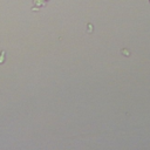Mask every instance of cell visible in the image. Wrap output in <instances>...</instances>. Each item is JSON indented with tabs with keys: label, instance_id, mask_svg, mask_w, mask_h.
I'll return each mask as SVG.
<instances>
[{
	"label": "cell",
	"instance_id": "3957f363",
	"mask_svg": "<svg viewBox=\"0 0 150 150\" xmlns=\"http://www.w3.org/2000/svg\"><path fill=\"white\" fill-rule=\"evenodd\" d=\"M93 30H94V26L91 25V23H88L87 25V33H93Z\"/></svg>",
	"mask_w": 150,
	"mask_h": 150
},
{
	"label": "cell",
	"instance_id": "6da1fadb",
	"mask_svg": "<svg viewBox=\"0 0 150 150\" xmlns=\"http://www.w3.org/2000/svg\"><path fill=\"white\" fill-rule=\"evenodd\" d=\"M49 2V0H33V4H32V11L34 12H38L39 9L43 8Z\"/></svg>",
	"mask_w": 150,
	"mask_h": 150
},
{
	"label": "cell",
	"instance_id": "5b68a950",
	"mask_svg": "<svg viewBox=\"0 0 150 150\" xmlns=\"http://www.w3.org/2000/svg\"><path fill=\"white\" fill-rule=\"evenodd\" d=\"M149 2H150V0H149Z\"/></svg>",
	"mask_w": 150,
	"mask_h": 150
},
{
	"label": "cell",
	"instance_id": "277c9868",
	"mask_svg": "<svg viewBox=\"0 0 150 150\" xmlns=\"http://www.w3.org/2000/svg\"><path fill=\"white\" fill-rule=\"evenodd\" d=\"M121 54H123L124 56H130V52L128 49H122L121 50Z\"/></svg>",
	"mask_w": 150,
	"mask_h": 150
},
{
	"label": "cell",
	"instance_id": "7a4b0ae2",
	"mask_svg": "<svg viewBox=\"0 0 150 150\" xmlns=\"http://www.w3.org/2000/svg\"><path fill=\"white\" fill-rule=\"evenodd\" d=\"M5 61H6V52L1 50L0 52V64H2Z\"/></svg>",
	"mask_w": 150,
	"mask_h": 150
}]
</instances>
